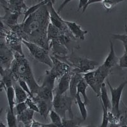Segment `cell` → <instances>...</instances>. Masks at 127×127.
<instances>
[{"label":"cell","mask_w":127,"mask_h":127,"mask_svg":"<svg viewBox=\"0 0 127 127\" xmlns=\"http://www.w3.org/2000/svg\"><path fill=\"white\" fill-rule=\"evenodd\" d=\"M88 85L84 78L81 79L79 82L77 87V94H81L84 98V102L85 103L86 105H88L90 102L89 98L87 94V89Z\"/></svg>","instance_id":"obj_24"},{"label":"cell","mask_w":127,"mask_h":127,"mask_svg":"<svg viewBox=\"0 0 127 127\" xmlns=\"http://www.w3.org/2000/svg\"><path fill=\"white\" fill-rule=\"evenodd\" d=\"M28 109V105L25 102H20L16 104L15 105V110H16V116L22 114L23 112H24L26 110Z\"/></svg>","instance_id":"obj_33"},{"label":"cell","mask_w":127,"mask_h":127,"mask_svg":"<svg viewBox=\"0 0 127 127\" xmlns=\"http://www.w3.org/2000/svg\"><path fill=\"white\" fill-rule=\"evenodd\" d=\"M48 3H49V2L48 1H46V0H44V1H43L39 2V3H37V4H34V5H33V6L29 7V8L28 9V10H27V11L24 13V19L23 20H22V22H24L25 20L28 19V17L29 15H31L32 14V13H35V12H36L38 10H39L42 6L45 5V4H48Z\"/></svg>","instance_id":"obj_26"},{"label":"cell","mask_w":127,"mask_h":127,"mask_svg":"<svg viewBox=\"0 0 127 127\" xmlns=\"http://www.w3.org/2000/svg\"><path fill=\"white\" fill-rule=\"evenodd\" d=\"M65 22L67 26L68 29L70 31L74 37L77 39L83 41L85 39V35L88 33L87 31H84L81 29V26L76 23V22H71L65 20Z\"/></svg>","instance_id":"obj_15"},{"label":"cell","mask_w":127,"mask_h":127,"mask_svg":"<svg viewBox=\"0 0 127 127\" xmlns=\"http://www.w3.org/2000/svg\"><path fill=\"white\" fill-rule=\"evenodd\" d=\"M51 58L53 61V66L48 72L52 74L56 79H59L65 74L72 72V68L66 63L58 59L52 55H51Z\"/></svg>","instance_id":"obj_10"},{"label":"cell","mask_w":127,"mask_h":127,"mask_svg":"<svg viewBox=\"0 0 127 127\" xmlns=\"http://www.w3.org/2000/svg\"><path fill=\"white\" fill-rule=\"evenodd\" d=\"M0 127H6L4 124H3L2 122H1V123H0Z\"/></svg>","instance_id":"obj_41"},{"label":"cell","mask_w":127,"mask_h":127,"mask_svg":"<svg viewBox=\"0 0 127 127\" xmlns=\"http://www.w3.org/2000/svg\"><path fill=\"white\" fill-rule=\"evenodd\" d=\"M14 59L10 67L13 81L17 82L19 79L24 80L28 84L32 93L37 94L40 86L35 79L29 62L24 55H20L18 52H14Z\"/></svg>","instance_id":"obj_2"},{"label":"cell","mask_w":127,"mask_h":127,"mask_svg":"<svg viewBox=\"0 0 127 127\" xmlns=\"http://www.w3.org/2000/svg\"><path fill=\"white\" fill-rule=\"evenodd\" d=\"M46 1H48V2H52V3H53L54 4L55 2V0H46Z\"/></svg>","instance_id":"obj_42"},{"label":"cell","mask_w":127,"mask_h":127,"mask_svg":"<svg viewBox=\"0 0 127 127\" xmlns=\"http://www.w3.org/2000/svg\"><path fill=\"white\" fill-rule=\"evenodd\" d=\"M73 74L72 72L66 73L59 79L57 87L56 89L54 90V94H58V95L65 94L68 90H69L70 81Z\"/></svg>","instance_id":"obj_14"},{"label":"cell","mask_w":127,"mask_h":127,"mask_svg":"<svg viewBox=\"0 0 127 127\" xmlns=\"http://www.w3.org/2000/svg\"><path fill=\"white\" fill-rule=\"evenodd\" d=\"M102 123L100 126V127H107V125H108L109 123L108 118H107V113H108V111L105 110L104 107H102Z\"/></svg>","instance_id":"obj_35"},{"label":"cell","mask_w":127,"mask_h":127,"mask_svg":"<svg viewBox=\"0 0 127 127\" xmlns=\"http://www.w3.org/2000/svg\"><path fill=\"white\" fill-rule=\"evenodd\" d=\"M55 79L56 78L52 74L50 73L48 71H46L43 82L40 86L36 96L49 102L53 103L54 97V83Z\"/></svg>","instance_id":"obj_7"},{"label":"cell","mask_w":127,"mask_h":127,"mask_svg":"<svg viewBox=\"0 0 127 127\" xmlns=\"http://www.w3.org/2000/svg\"><path fill=\"white\" fill-rule=\"evenodd\" d=\"M56 58L69 65L72 68L73 73L85 74L96 69L99 66L98 62L87 58L78 57L74 55V53L63 57Z\"/></svg>","instance_id":"obj_3"},{"label":"cell","mask_w":127,"mask_h":127,"mask_svg":"<svg viewBox=\"0 0 127 127\" xmlns=\"http://www.w3.org/2000/svg\"><path fill=\"white\" fill-rule=\"evenodd\" d=\"M118 64L120 67L121 68H127V54L125 52L121 57L119 59Z\"/></svg>","instance_id":"obj_34"},{"label":"cell","mask_w":127,"mask_h":127,"mask_svg":"<svg viewBox=\"0 0 127 127\" xmlns=\"http://www.w3.org/2000/svg\"><path fill=\"white\" fill-rule=\"evenodd\" d=\"M17 82L18 83H19V85L20 86V87H21V88H22V89L29 95V97H31V98H32L33 99L34 97V94L32 93L31 90L30 88H29V85H28V84L24 80H22V79H19V80H18Z\"/></svg>","instance_id":"obj_30"},{"label":"cell","mask_w":127,"mask_h":127,"mask_svg":"<svg viewBox=\"0 0 127 127\" xmlns=\"http://www.w3.org/2000/svg\"><path fill=\"white\" fill-rule=\"evenodd\" d=\"M78 127H92V126H87V127H80V126H79Z\"/></svg>","instance_id":"obj_44"},{"label":"cell","mask_w":127,"mask_h":127,"mask_svg":"<svg viewBox=\"0 0 127 127\" xmlns=\"http://www.w3.org/2000/svg\"><path fill=\"white\" fill-rule=\"evenodd\" d=\"M45 127H58L57 126L55 125L54 123H50V124H45Z\"/></svg>","instance_id":"obj_40"},{"label":"cell","mask_w":127,"mask_h":127,"mask_svg":"<svg viewBox=\"0 0 127 127\" xmlns=\"http://www.w3.org/2000/svg\"><path fill=\"white\" fill-rule=\"evenodd\" d=\"M88 2V0H79L78 11H79L80 9H83V12L84 13V12H85V8Z\"/></svg>","instance_id":"obj_36"},{"label":"cell","mask_w":127,"mask_h":127,"mask_svg":"<svg viewBox=\"0 0 127 127\" xmlns=\"http://www.w3.org/2000/svg\"><path fill=\"white\" fill-rule=\"evenodd\" d=\"M1 35L4 37L6 44L10 49L14 51L15 52H18L20 55H24L22 48V39L17 34L10 29L8 30L4 27V24L1 22Z\"/></svg>","instance_id":"obj_8"},{"label":"cell","mask_w":127,"mask_h":127,"mask_svg":"<svg viewBox=\"0 0 127 127\" xmlns=\"http://www.w3.org/2000/svg\"><path fill=\"white\" fill-rule=\"evenodd\" d=\"M33 100L38 105V107L39 110V114L44 118L46 119L50 111L53 108V103L49 102L46 100L42 99V98L38 97V96H34Z\"/></svg>","instance_id":"obj_16"},{"label":"cell","mask_w":127,"mask_h":127,"mask_svg":"<svg viewBox=\"0 0 127 127\" xmlns=\"http://www.w3.org/2000/svg\"><path fill=\"white\" fill-rule=\"evenodd\" d=\"M14 53L12 49L4 43L1 42L0 48V63L1 67L4 69H9L11 67L12 62L14 59Z\"/></svg>","instance_id":"obj_12"},{"label":"cell","mask_w":127,"mask_h":127,"mask_svg":"<svg viewBox=\"0 0 127 127\" xmlns=\"http://www.w3.org/2000/svg\"><path fill=\"white\" fill-rule=\"evenodd\" d=\"M13 87L14 88L15 94L16 104L26 101V99L29 97V95L20 87L18 82H14Z\"/></svg>","instance_id":"obj_22"},{"label":"cell","mask_w":127,"mask_h":127,"mask_svg":"<svg viewBox=\"0 0 127 127\" xmlns=\"http://www.w3.org/2000/svg\"><path fill=\"white\" fill-rule=\"evenodd\" d=\"M118 61L119 59L116 56L113 42L110 41V52L107 57L105 58V60L102 65L109 69L111 70L113 67L115 66L118 63Z\"/></svg>","instance_id":"obj_18"},{"label":"cell","mask_w":127,"mask_h":127,"mask_svg":"<svg viewBox=\"0 0 127 127\" xmlns=\"http://www.w3.org/2000/svg\"><path fill=\"white\" fill-rule=\"evenodd\" d=\"M110 73L111 70L102 64L96 69L83 74V78L88 83V86L91 87L93 91L97 94V97H100L102 85Z\"/></svg>","instance_id":"obj_4"},{"label":"cell","mask_w":127,"mask_h":127,"mask_svg":"<svg viewBox=\"0 0 127 127\" xmlns=\"http://www.w3.org/2000/svg\"><path fill=\"white\" fill-rule=\"evenodd\" d=\"M45 124H43L41 123H39L38 121H36V120H33L32 121L31 124L30 125V127H45Z\"/></svg>","instance_id":"obj_38"},{"label":"cell","mask_w":127,"mask_h":127,"mask_svg":"<svg viewBox=\"0 0 127 127\" xmlns=\"http://www.w3.org/2000/svg\"></svg>","instance_id":"obj_47"},{"label":"cell","mask_w":127,"mask_h":127,"mask_svg":"<svg viewBox=\"0 0 127 127\" xmlns=\"http://www.w3.org/2000/svg\"><path fill=\"white\" fill-rule=\"evenodd\" d=\"M24 127H30V126H29V125H24Z\"/></svg>","instance_id":"obj_45"},{"label":"cell","mask_w":127,"mask_h":127,"mask_svg":"<svg viewBox=\"0 0 127 127\" xmlns=\"http://www.w3.org/2000/svg\"><path fill=\"white\" fill-rule=\"evenodd\" d=\"M34 111L28 108L22 114L16 116L17 121L18 122H22L24 125L30 126L32 121L34 120Z\"/></svg>","instance_id":"obj_21"},{"label":"cell","mask_w":127,"mask_h":127,"mask_svg":"<svg viewBox=\"0 0 127 127\" xmlns=\"http://www.w3.org/2000/svg\"><path fill=\"white\" fill-rule=\"evenodd\" d=\"M103 1H104V0H88V3H87V6H86L85 10H87L88 6H89V5H90V4H94V3H98V2H102Z\"/></svg>","instance_id":"obj_39"},{"label":"cell","mask_w":127,"mask_h":127,"mask_svg":"<svg viewBox=\"0 0 127 127\" xmlns=\"http://www.w3.org/2000/svg\"><path fill=\"white\" fill-rule=\"evenodd\" d=\"M3 8L12 12L24 13L29 8L26 6L25 0H1Z\"/></svg>","instance_id":"obj_13"},{"label":"cell","mask_w":127,"mask_h":127,"mask_svg":"<svg viewBox=\"0 0 127 127\" xmlns=\"http://www.w3.org/2000/svg\"><path fill=\"white\" fill-rule=\"evenodd\" d=\"M6 121H7L8 127H18L17 124V120L15 114L10 111L9 108L6 111Z\"/></svg>","instance_id":"obj_28"},{"label":"cell","mask_w":127,"mask_h":127,"mask_svg":"<svg viewBox=\"0 0 127 127\" xmlns=\"http://www.w3.org/2000/svg\"><path fill=\"white\" fill-rule=\"evenodd\" d=\"M100 101L102 104V107H104L105 110L109 111V109H111V102L110 101L107 94L106 85L105 83L102 84L100 89Z\"/></svg>","instance_id":"obj_20"},{"label":"cell","mask_w":127,"mask_h":127,"mask_svg":"<svg viewBox=\"0 0 127 127\" xmlns=\"http://www.w3.org/2000/svg\"><path fill=\"white\" fill-rule=\"evenodd\" d=\"M71 1H72V0H64V1L62 3V4H61V5H60L59 7V9H58V10H57L58 13H59L60 12H61V11H62V10H63L64 8L65 7V6L67 5V4L68 3H69V2H71Z\"/></svg>","instance_id":"obj_37"},{"label":"cell","mask_w":127,"mask_h":127,"mask_svg":"<svg viewBox=\"0 0 127 127\" xmlns=\"http://www.w3.org/2000/svg\"><path fill=\"white\" fill-rule=\"evenodd\" d=\"M4 10L5 14L3 17L2 16L1 17V22H3L7 27L15 26L19 24L18 22V19L22 13L18 12H12L6 8H4Z\"/></svg>","instance_id":"obj_17"},{"label":"cell","mask_w":127,"mask_h":127,"mask_svg":"<svg viewBox=\"0 0 127 127\" xmlns=\"http://www.w3.org/2000/svg\"><path fill=\"white\" fill-rule=\"evenodd\" d=\"M123 0H104L102 3L103 4L104 9L107 10H111L114 6L116 5L118 3H120Z\"/></svg>","instance_id":"obj_31"},{"label":"cell","mask_w":127,"mask_h":127,"mask_svg":"<svg viewBox=\"0 0 127 127\" xmlns=\"http://www.w3.org/2000/svg\"><path fill=\"white\" fill-rule=\"evenodd\" d=\"M43 1H44V0H39V2H41Z\"/></svg>","instance_id":"obj_46"},{"label":"cell","mask_w":127,"mask_h":127,"mask_svg":"<svg viewBox=\"0 0 127 127\" xmlns=\"http://www.w3.org/2000/svg\"><path fill=\"white\" fill-rule=\"evenodd\" d=\"M50 23L49 12L45 4L29 15L24 22L10 26L8 28L24 40L37 44L50 51L48 39V29Z\"/></svg>","instance_id":"obj_1"},{"label":"cell","mask_w":127,"mask_h":127,"mask_svg":"<svg viewBox=\"0 0 127 127\" xmlns=\"http://www.w3.org/2000/svg\"><path fill=\"white\" fill-rule=\"evenodd\" d=\"M107 84L109 88L111 94V113H113L118 118H120V116H121L120 110V100H121L123 90L127 85V81H124L120 84L117 88H113L108 80H107Z\"/></svg>","instance_id":"obj_9"},{"label":"cell","mask_w":127,"mask_h":127,"mask_svg":"<svg viewBox=\"0 0 127 127\" xmlns=\"http://www.w3.org/2000/svg\"><path fill=\"white\" fill-rule=\"evenodd\" d=\"M25 102L26 103V104L28 105V108L32 110V111H34V112H36V113H39V110L38 107V105H37V104L35 102L34 100L32 98L29 97L27 99H26Z\"/></svg>","instance_id":"obj_32"},{"label":"cell","mask_w":127,"mask_h":127,"mask_svg":"<svg viewBox=\"0 0 127 127\" xmlns=\"http://www.w3.org/2000/svg\"><path fill=\"white\" fill-rule=\"evenodd\" d=\"M121 127H127V124H121Z\"/></svg>","instance_id":"obj_43"},{"label":"cell","mask_w":127,"mask_h":127,"mask_svg":"<svg viewBox=\"0 0 127 127\" xmlns=\"http://www.w3.org/2000/svg\"><path fill=\"white\" fill-rule=\"evenodd\" d=\"M6 92V97H7L8 103V108L12 112L14 113V107L16 105L15 101V94L13 87H8L4 89Z\"/></svg>","instance_id":"obj_23"},{"label":"cell","mask_w":127,"mask_h":127,"mask_svg":"<svg viewBox=\"0 0 127 127\" xmlns=\"http://www.w3.org/2000/svg\"><path fill=\"white\" fill-rule=\"evenodd\" d=\"M49 116L52 123L55 124L58 127H63L62 118L57 113L55 110H51L49 113Z\"/></svg>","instance_id":"obj_27"},{"label":"cell","mask_w":127,"mask_h":127,"mask_svg":"<svg viewBox=\"0 0 127 127\" xmlns=\"http://www.w3.org/2000/svg\"><path fill=\"white\" fill-rule=\"evenodd\" d=\"M75 99L71 96H67L66 94L58 95L54 94L53 100V108L62 118H66L65 113L69 112L70 118H74L73 113L72 111V105Z\"/></svg>","instance_id":"obj_5"},{"label":"cell","mask_w":127,"mask_h":127,"mask_svg":"<svg viewBox=\"0 0 127 127\" xmlns=\"http://www.w3.org/2000/svg\"><path fill=\"white\" fill-rule=\"evenodd\" d=\"M76 102L78 104V108H79L81 117H82V120L83 121H85L88 116V112H87V108H86L87 105L85 104V103L81 100L80 94H77L76 97Z\"/></svg>","instance_id":"obj_25"},{"label":"cell","mask_w":127,"mask_h":127,"mask_svg":"<svg viewBox=\"0 0 127 127\" xmlns=\"http://www.w3.org/2000/svg\"><path fill=\"white\" fill-rule=\"evenodd\" d=\"M82 120L79 118H62L63 127H78Z\"/></svg>","instance_id":"obj_29"},{"label":"cell","mask_w":127,"mask_h":127,"mask_svg":"<svg viewBox=\"0 0 127 127\" xmlns=\"http://www.w3.org/2000/svg\"><path fill=\"white\" fill-rule=\"evenodd\" d=\"M46 6H47L48 10L49 12L50 23L61 31L69 32L70 31L69 30L67 26L65 24V20H64L60 16L59 13H58L57 11L54 9V4L52 2H49L48 4H46Z\"/></svg>","instance_id":"obj_11"},{"label":"cell","mask_w":127,"mask_h":127,"mask_svg":"<svg viewBox=\"0 0 127 127\" xmlns=\"http://www.w3.org/2000/svg\"><path fill=\"white\" fill-rule=\"evenodd\" d=\"M22 43L28 48L31 55L36 61L42 64H44L50 68L52 67L53 61L51 58L49 50L45 49L44 48L41 47L37 44L27 41L24 39H22Z\"/></svg>","instance_id":"obj_6"},{"label":"cell","mask_w":127,"mask_h":127,"mask_svg":"<svg viewBox=\"0 0 127 127\" xmlns=\"http://www.w3.org/2000/svg\"><path fill=\"white\" fill-rule=\"evenodd\" d=\"M83 78V74L74 73L72 76L69 85V94L70 96L74 99L76 100L77 95V87L79 82L81 79Z\"/></svg>","instance_id":"obj_19"}]
</instances>
